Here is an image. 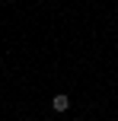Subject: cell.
<instances>
[{
    "label": "cell",
    "instance_id": "1",
    "mask_svg": "<svg viewBox=\"0 0 118 121\" xmlns=\"http://www.w3.org/2000/svg\"><path fill=\"white\" fill-rule=\"evenodd\" d=\"M51 108H54V112H67L70 108V96H64V92L54 96V99H51Z\"/></svg>",
    "mask_w": 118,
    "mask_h": 121
},
{
    "label": "cell",
    "instance_id": "2",
    "mask_svg": "<svg viewBox=\"0 0 118 121\" xmlns=\"http://www.w3.org/2000/svg\"><path fill=\"white\" fill-rule=\"evenodd\" d=\"M35 3H45V0H35Z\"/></svg>",
    "mask_w": 118,
    "mask_h": 121
},
{
    "label": "cell",
    "instance_id": "3",
    "mask_svg": "<svg viewBox=\"0 0 118 121\" xmlns=\"http://www.w3.org/2000/svg\"><path fill=\"white\" fill-rule=\"evenodd\" d=\"M10 3H13V0H10Z\"/></svg>",
    "mask_w": 118,
    "mask_h": 121
}]
</instances>
